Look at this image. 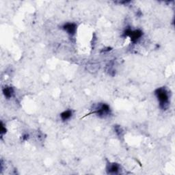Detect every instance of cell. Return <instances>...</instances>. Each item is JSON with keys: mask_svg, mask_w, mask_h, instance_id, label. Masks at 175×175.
Wrapping results in <instances>:
<instances>
[{"mask_svg": "<svg viewBox=\"0 0 175 175\" xmlns=\"http://www.w3.org/2000/svg\"><path fill=\"white\" fill-rule=\"evenodd\" d=\"M155 95L159 101L160 107L165 109L169 103V95L167 90L164 88H159L155 90Z\"/></svg>", "mask_w": 175, "mask_h": 175, "instance_id": "obj_1", "label": "cell"}, {"mask_svg": "<svg viewBox=\"0 0 175 175\" xmlns=\"http://www.w3.org/2000/svg\"><path fill=\"white\" fill-rule=\"evenodd\" d=\"M142 32L140 30H132L131 29H127L124 32V36H129L131 40V42L135 43L140 39L142 36Z\"/></svg>", "mask_w": 175, "mask_h": 175, "instance_id": "obj_2", "label": "cell"}, {"mask_svg": "<svg viewBox=\"0 0 175 175\" xmlns=\"http://www.w3.org/2000/svg\"><path fill=\"white\" fill-rule=\"evenodd\" d=\"M110 108L108 105L107 104H101V106H99V107L95 109V112L94 113L97 114L99 116H105L108 114L110 113Z\"/></svg>", "mask_w": 175, "mask_h": 175, "instance_id": "obj_3", "label": "cell"}, {"mask_svg": "<svg viewBox=\"0 0 175 175\" xmlns=\"http://www.w3.org/2000/svg\"><path fill=\"white\" fill-rule=\"evenodd\" d=\"M63 30L66 31L69 34L73 36V35H74L75 32H76L77 25H75V23H66V24L64 25L63 26Z\"/></svg>", "mask_w": 175, "mask_h": 175, "instance_id": "obj_4", "label": "cell"}, {"mask_svg": "<svg viewBox=\"0 0 175 175\" xmlns=\"http://www.w3.org/2000/svg\"><path fill=\"white\" fill-rule=\"evenodd\" d=\"M3 94L4 95L5 97H6L7 99H10L13 97L14 95V90L12 87L6 86L3 88Z\"/></svg>", "mask_w": 175, "mask_h": 175, "instance_id": "obj_5", "label": "cell"}, {"mask_svg": "<svg viewBox=\"0 0 175 175\" xmlns=\"http://www.w3.org/2000/svg\"><path fill=\"white\" fill-rule=\"evenodd\" d=\"M119 169H120V166H119V165L114 163V164L109 165V167L107 168V170H108L109 173L116 174L119 171Z\"/></svg>", "mask_w": 175, "mask_h": 175, "instance_id": "obj_6", "label": "cell"}, {"mask_svg": "<svg viewBox=\"0 0 175 175\" xmlns=\"http://www.w3.org/2000/svg\"><path fill=\"white\" fill-rule=\"evenodd\" d=\"M72 114L73 113L71 110H66L61 114L60 117L62 118V121L69 120V119L72 116Z\"/></svg>", "mask_w": 175, "mask_h": 175, "instance_id": "obj_7", "label": "cell"}, {"mask_svg": "<svg viewBox=\"0 0 175 175\" xmlns=\"http://www.w3.org/2000/svg\"><path fill=\"white\" fill-rule=\"evenodd\" d=\"M6 127H4V124H3V122H1V128H0V133H1V135H4V134L6 133Z\"/></svg>", "mask_w": 175, "mask_h": 175, "instance_id": "obj_8", "label": "cell"}]
</instances>
